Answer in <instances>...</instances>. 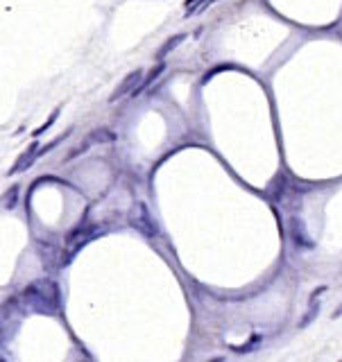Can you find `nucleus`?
<instances>
[{"label":"nucleus","mask_w":342,"mask_h":362,"mask_svg":"<svg viewBox=\"0 0 342 362\" xmlns=\"http://www.w3.org/2000/svg\"><path fill=\"white\" fill-rule=\"evenodd\" d=\"M91 145H93V140H91V138H89V136H87V138H84V143H82V145H79V147H77V149H73V152H70V154H68V156H66V158H64V161H73V158H77V156H79V154H84V152H87V149H89V147H91Z\"/></svg>","instance_id":"423d86ee"},{"label":"nucleus","mask_w":342,"mask_h":362,"mask_svg":"<svg viewBox=\"0 0 342 362\" xmlns=\"http://www.w3.org/2000/svg\"><path fill=\"white\" fill-rule=\"evenodd\" d=\"M163 70H165V63H163V61H161V63H159V66H156V68H152V72H150V75H147V77H145V81H143V84H141V86H138V88H136V90H134V93H132V95H138V93H141V90H145V88H147V86H152V81H156V79H159V77H161V75H163Z\"/></svg>","instance_id":"7ed1b4c3"},{"label":"nucleus","mask_w":342,"mask_h":362,"mask_svg":"<svg viewBox=\"0 0 342 362\" xmlns=\"http://www.w3.org/2000/svg\"><path fill=\"white\" fill-rule=\"evenodd\" d=\"M89 138H91L93 145H96V143H111L116 136L111 134L109 129H102V127H98V129H93L91 134H89Z\"/></svg>","instance_id":"20e7f679"},{"label":"nucleus","mask_w":342,"mask_h":362,"mask_svg":"<svg viewBox=\"0 0 342 362\" xmlns=\"http://www.w3.org/2000/svg\"><path fill=\"white\" fill-rule=\"evenodd\" d=\"M184 39H186V34H177V36H173V39H168V41H165V45L159 50V59H163L165 54L170 52V50H173V48H177V45L182 43Z\"/></svg>","instance_id":"39448f33"},{"label":"nucleus","mask_w":342,"mask_h":362,"mask_svg":"<svg viewBox=\"0 0 342 362\" xmlns=\"http://www.w3.org/2000/svg\"><path fill=\"white\" fill-rule=\"evenodd\" d=\"M141 79H143V70L141 68H136V70H132L129 75H125V79L120 81L118 86H116V90L111 93L109 102H118L120 98H125V95H132L134 90L141 86Z\"/></svg>","instance_id":"f257e3e1"},{"label":"nucleus","mask_w":342,"mask_h":362,"mask_svg":"<svg viewBox=\"0 0 342 362\" xmlns=\"http://www.w3.org/2000/svg\"><path fill=\"white\" fill-rule=\"evenodd\" d=\"M57 116H59V109H55V113H52V116H50V118H48V120H46V122H43V125H41V127H39V129H37V131H34V134H41V131H46V129H48V127H50V125H52V122H55V120H57Z\"/></svg>","instance_id":"0eeeda50"},{"label":"nucleus","mask_w":342,"mask_h":362,"mask_svg":"<svg viewBox=\"0 0 342 362\" xmlns=\"http://www.w3.org/2000/svg\"><path fill=\"white\" fill-rule=\"evenodd\" d=\"M200 0H186V7H193V5H197Z\"/></svg>","instance_id":"1a4fd4ad"},{"label":"nucleus","mask_w":342,"mask_h":362,"mask_svg":"<svg viewBox=\"0 0 342 362\" xmlns=\"http://www.w3.org/2000/svg\"><path fill=\"white\" fill-rule=\"evenodd\" d=\"M16 193H19V188H16V186L10 190V193H7V208H12L16 204Z\"/></svg>","instance_id":"6e6552de"},{"label":"nucleus","mask_w":342,"mask_h":362,"mask_svg":"<svg viewBox=\"0 0 342 362\" xmlns=\"http://www.w3.org/2000/svg\"><path fill=\"white\" fill-rule=\"evenodd\" d=\"M37 149H39V143H32V145H30V149H25V152L19 156V161H16L14 165H12L10 174H19V172H23L28 165H32V163H34V154H37Z\"/></svg>","instance_id":"f03ea898"}]
</instances>
